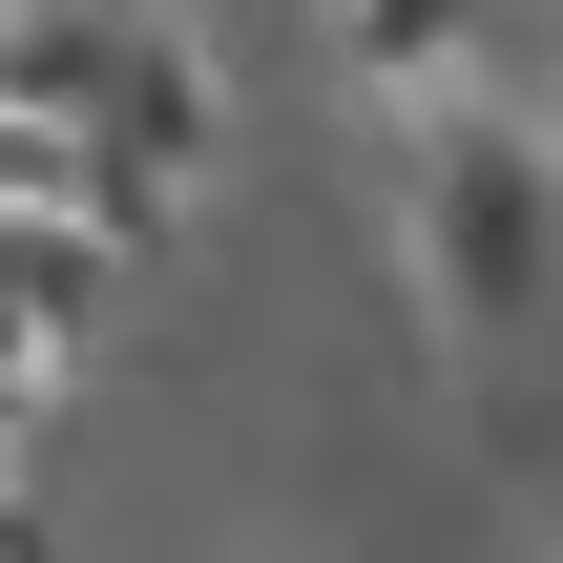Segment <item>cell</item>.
Returning <instances> with one entry per match:
<instances>
[{
	"instance_id": "obj_1",
	"label": "cell",
	"mask_w": 563,
	"mask_h": 563,
	"mask_svg": "<svg viewBox=\"0 0 563 563\" xmlns=\"http://www.w3.org/2000/svg\"><path fill=\"white\" fill-rule=\"evenodd\" d=\"M543 272H563V146L522 104L418 84V292H439V334L501 355V334L543 313Z\"/></svg>"
},
{
	"instance_id": "obj_4",
	"label": "cell",
	"mask_w": 563,
	"mask_h": 563,
	"mask_svg": "<svg viewBox=\"0 0 563 563\" xmlns=\"http://www.w3.org/2000/svg\"><path fill=\"white\" fill-rule=\"evenodd\" d=\"M209 125H230V104H209V63H188V21H146V63L104 84V125H84V146H125V167H167V188H188V167H209Z\"/></svg>"
},
{
	"instance_id": "obj_3",
	"label": "cell",
	"mask_w": 563,
	"mask_h": 563,
	"mask_svg": "<svg viewBox=\"0 0 563 563\" xmlns=\"http://www.w3.org/2000/svg\"><path fill=\"white\" fill-rule=\"evenodd\" d=\"M125 63H146V0H0V104L21 125H104Z\"/></svg>"
},
{
	"instance_id": "obj_5",
	"label": "cell",
	"mask_w": 563,
	"mask_h": 563,
	"mask_svg": "<svg viewBox=\"0 0 563 563\" xmlns=\"http://www.w3.org/2000/svg\"><path fill=\"white\" fill-rule=\"evenodd\" d=\"M460 42H481V0H334V63H355V84H397V104H418V84H460Z\"/></svg>"
},
{
	"instance_id": "obj_2",
	"label": "cell",
	"mask_w": 563,
	"mask_h": 563,
	"mask_svg": "<svg viewBox=\"0 0 563 563\" xmlns=\"http://www.w3.org/2000/svg\"><path fill=\"white\" fill-rule=\"evenodd\" d=\"M125 272H146V251H104L63 188H0V334H21V355H84V334L125 313Z\"/></svg>"
},
{
	"instance_id": "obj_6",
	"label": "cell",
	"mask_w": 563,
	"mask_h": 563,
	"mask_svg": "<svg viewBox=\"0 0 563 563\" xmlns=\"http://www.w3.org/2000/svg\"><path fill=\"white\" fill-rule=\"evenodd\" d=\"M21 439H42V355L0 334V481H21Z\"/></svg>"
}]
</instances>
